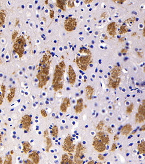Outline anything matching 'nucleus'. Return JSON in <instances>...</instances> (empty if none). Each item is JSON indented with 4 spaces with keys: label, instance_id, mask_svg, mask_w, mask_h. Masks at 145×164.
I'll use <instances>...</instances> for the list:
<instances>
[{
    "label": "nucleus",
    "instance_id": "12",
    "mask_svg": "<svg viewBox=\"0 0 145 164\" xmlns=\"http://www.w3.org/2000/svg\"><path fill=\"white\" fill-rule=\"evenodd\" d=\"M51 140L49 138H48L46 139V143H47V146H48V149H49L51 146Z\"/></svg>",
    "mask_w": 145,
    "mask_h": 164
},
{
    "label": "nucleus",
    "instance_id": "5",
    "mask_svg": "<svg viewBox=\"0 0 145 164\" xmlns=\"http://www.w3.org/2000/svg\"><path fill=\"white\" fill-rule=\"evenodd\" d=\"M5 90L6 88L3 84L2 85H0V105H2L3 102V99L5 96Z\"/></svg>",
    "mask_w": 145,
    "mask_h": 164
},
{
    "label": "nucleus",
    "instance_id": "13",
    "mask_svg": "<svg viewBox=\"0 0 145 164\" xmlns=\"http://www.w3.org/2000/svg\"><path fill=\"white\" fill-rule=\"evenodd\" d=\"M41 113H42V115L44 117H46L47 116V114H46V111L45 110H42L41 111Z\"/></svg>",
    "mask_w": 145,
    "mask_h": 164
},
{
    "label": "nucleus",
    "instance_id": "8",
    "mask_svg": "<svg viewBox=\"0 0 145 164\" xmlns=\"http://www.w3.org/2000/svg\"><path fill=\"white\" fill-rule=\"evenodd\" d=\"M12 163V157L11 155H7L5 156L4 164H11Z\"/></svg>",
    "mask_w": 145,
    "mask_h": 164
},
{
    "label": "nucleus",
    "instance_id": "2",
    "mask_svg": "<svg viewBox=\"0 0 145 164\" xmlns=\"http://www.w3.org/2000/svg\"><path fill=\"white\" fill-rule=\"evenodd\" d=\"M31 118L28 115H25L20 120V126L25 131H29L31 125Z\"/></svg>",
    "mask_w": 145,
    "mask_h": 164
},
{
    "label": "nucleus",
    "instance_id": "7",
    "mask_svg": "<svg viewBox=\"0 0 145 164\" xmlns=\"http://www.w3.org/2000/svg\"><path fill=\"white\" fill-rule=\"evenodd\" d=\"M22 147H23V151L25 153H27L28 152L30 151V150H31V145L30 144V143L27 141L24 142L22 144Z\"/></svg>",
    "mask_w": 145,
    "mask_h": 164
},
{
    "label": "nucleus",
    "instance_id": "16",
    "mask_svg": "<svg viewBox=\"0 0 145 164\" xmlns=\"http://www.w3.org/2000/svg\"><path fill=\"white\" fill-rule=\"evenodd\" d=\"M3 163V160H2V158L0 157V164H2Z\"/></svg>",
    "mask_w": 145,
    "mask_h": 164
},
{
    "label": "nucleus",
    "instance_id": "14",
    "mask_svg": "<svg viewBox=\"0 0 145 164\" xmlns=\"http://www.w3.org/2000/svg\"><path fill=\"white\" fill-rule=\"evenodd\" d=\"M23 163L24 164H33V162L30 160H27L26 161H24Z\"/></svg>",
    "mask_w": 145,
    "mask_h": 164
},
{
    "label": "nucleus",
    "instance_id": "6",
    "mask_svg": "<svg viewBox=\"0 0 145 164\" xmlns=\"http://www.w3.org/2000/svg\"><path fill=\"white\" fill-rule=\"evenodd\" d=\"M15 88H12L9 90L8 94H7V101L8 102H11V101L13 99L14 97L15 96Z\"/></svg>",
    "mask_w": 145,
    "mask_h": 164
},
{
    "label": "nucleus",
    "instance_id": "10",
    "mask_svg": "<svg viewBox=\"0 0 145 164\" xmlns=\"http://www.w3.org/2000/svg\"><path fill=\"white\" fill-rule=\"evenodd\" d=\"M57 133H58V130H57V127L55 126L52 129V135L53 136H56L57 135Z\"/></svg>",
    "mask_w": 145,
    "mask_h": 164
},
{
    "label": "nucleus",
    "instance_id": "4",
    "mask_svg": "<svg viewBox=\"0 0 145 164\" xmlns=\"http://www.w3.org/2000/svg\"><path fill=\"white\" fill-rule=\"evenodd\" d=\"M28 158L34 164H38L39 162V156L38 153L35 151H33L29 155Z\"/></svg>",
    "mask_w": 145,
    "mask_h": 164
},
{
    "label": "nucleus",
    "instance_id": "9",
    "mask_svg": "<svg viewBox=\"0 0 145 164\" xmlns=\"http://www.w3.org/2000/svg\"><path fill=\"white\" fill-rule=\"evenodd\" d=\"M5 15L3 12H0V27H1L3 23L5 22Z\"/></svg>",
    "mask_w": 145,
    "mask_h": 164
},
{
    "label": "nucleus",
    "instance_id": "17",
    "mask_svg": "<svg viewBox=\"0 0 145 164\" xmlns=\"http://www.w3.org/2000/svg\"><path fill=\"white\" fill-rule=\"evenodd\" d=\"M11 154H13V151H11Z\"/></svg>",
    "mask_w": 145,
    "mask_h": 164
},
{
    "label": "nucleus",
    "instance_id": "15",
    "mask_svg": "<svg viewBox=\"0 0 145 164\" xmlns=\"http://www.w3.org/2000/svg\"><path fill=\"white\" fill-rule=\"evenodd\" d=\"M2 136L1 134L0 133V145L2 143Z\"/></svg>",
    "mask_w": 145,
    "mask_h": 164
},
{
    "label": "nucleus",
    "instance_id": "11",
    "mask_svg": "<svg viewBox=\"0 0 145 164\" xmlns=\"http://www.w3.org/2000/svg\"><path fill=\"white\" fill-rule=\"evenodd\" d=\"M69 78H70L71 80L72 79V81H74H74L75 75H74V72H73V71H70V73H69Z\"/></svg>",
    "mask_w": 145,
    "mask_h": 164
},
{
    "label": "nucleus",
    "instance_id": "1",
    "mask_svg": "<svg viewBox=\"0 0 145 164\" xmlns=\"http://www.w3.org/2000/svg\"><path fill=\"white\" fill-rule=\"evenodd\" d=\"M25 40L22 36L17 38L14 45V49L15 52L22 57L24 51V45L25 44Z\"/></svg>",
    "mask_w": 145,
    "mask_h": 164
},
{
    "label": "nucleus",
    "instance_id": "3",
    "mask_svg": "<svg viewBox=\"0 0 145 164\" xmlns=\"http://www.w3.org/2000/svg\"><path fill=\"white\" fill-rule=\"evenodd\" d=\"M76 24V23L75 19L69 18L65 22V24H64L65 29L68 31H71L75 29Z\"/></svg>",
    "mask_w": 145,
    "mask_h": 164
}]
</instances>
